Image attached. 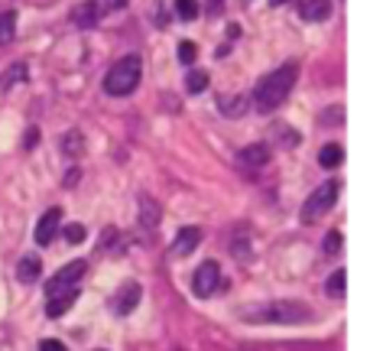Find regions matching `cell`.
<instances>
[{
	"label": "cell",
	"mask_w": 370,
	"mask_h": 351,
	"mask_svg": "<svg viewBox=\"0 0 370 351\" xmlns=\"http://www.w3.org/2000/svg\"><path fill=\"white\" fill-rule=\"evenodd\" d=\"M240 315H244V322H250V325H299V322H309V319H312L309 306L293 303V299L247 306Z\"/></svg>",
	"instance_id": "cell-1"
},
{
	"label": "cell",
	"mask_w": 370,
	"mask_h": 351,
	"mask_svg": "<svg viewBox=\"0 0 370 351\" xmlns=\"http://www.w3.org/2000/svg\"><path fill=\"white\" fill-rule=\"evenodd\" d=\"M295 78H299V66H295V62H286V66H279L276 72L260 78V85H256V91H254L256 111H263V114L266 111H276V107L289 98Z\"/></svg>",
	"instance_id": "cell-2"
},
{
	"label": "cell",
	"mask_w": 370,
	"mask_h": 351,
	"mask_svg": "<svg viewBox=\"0 0 370 351\" xmlns=\"http://www.w3.org/2000/svg\"><path fill=\"white\" fill-rule=\"evenodd\" d=\"M143 78V59L140 56H123L117 59L114 66L107 68L105 75V91L114 98H127L137 91V85H140Z\"/></svg>",
	"instance_id": "cell-3"
},
{
	"label": "cell",
	"mask_w": 370,
	"mask_h": 351,
	"mask_svg": "<svg viewBox=\"0 0 370 351\" xmlns=\"http://www.w3.org/2000/svg\"><path fill=\"white\" fill-rule=\"evenodd\" d=\"M338 189H341V186H338L334 179H328L325 186H318V189H315L312 195L305 199V205H302V225H315V221L322 218L325 211L338 202Z\"/></svg>",
	"instance_id": "cell-4"
},
{
	"label": "cell",
	"mask_w": 370,
	"mask_h": 351,
	"mask_svg": "<svg viewBox=\"0 0 370 351\" xmlns=\"http://www.w3.org/2000/svg\"><path fill=\"white\" fill-rule=\"evenodd\" d=\"M85 270H88V264L85 260H72V264H65L62 270H59L52 280L46 283V293L49 296H59V293H68V290H75V283L85 276Z\"/></svg>",
	"instance_id": "cell-5"
},
{
	"label": "cell",
	"mask_w": 370,
	"mask_h": 351,
	"mask_svg": "<svg viewBox=\"0 0 370 351\" xmlns=\"http://www.w3.org/2000/svg\"><path fill=\"white\" fill-rule=\"evenodd\" d=\"M192 286H195V296H201V299L215 296V290L221 286V267L215 260H205L192 276Z\"/></svg>",
	"instance_id": "cell-6"
},
{
	"label": "cell",
	"mask_w": 370,
	"mask_h": 351,
	"mask_svg": "<svg viewBox=\"0 0 370 351\" xmlns=\"http://www.w3.org/2000/svg\"><path fill=\"white\" fill-rule=\"evenodd\" d=\"M266 163H270V147L266 143H250V147H244L238 153V170H244V172L266 170Z\"/></svg>",
	"instance_id": "cell-7"
},
{
	"label": "cell",
	"mask_w": 370,
	"mask_h": 351,
	"mask_svg": "<svg viewBox=\"0 0 370 351\" xmlns=\"http://www.w3.org/2000/svg\"><path fill=\"white\" fill-rule=\"evenodd\" d=\"M140 296H143L140 283H123L121 290H117V296H114V303H111V309H114L117 315H130L133 309H137V303H140Z\"/></svg>",
	"instance_id": "cell-8"
},
{
	"label": "cell",
	"mask_w": 370,
	"mask_h": 351,
	"mask_svg": "<svg viewBox=\"0 0 370 351\" xmlns=\"http://www.w3.org/2000/svg\"><path fill=\"white\" fill-rule=\"evenodd\" d=\"M59 225H62V209H49L36 225V244L39 247H49L52 237L59 234Z\"/></svg>",
	"instance_id": "cell-9"
},
{
	"label": "cell",
	"mask_w": 370,
	"mask_h": 351,
	"mask_svg": "<svg viewBox=\"0 0 370 351\" xmlns=\"http://www.w3.org/2000/svg\"><path fill=\"white\" fill-rule=\"evenodd\" d=\"M101 13H105V7H101L98 0H85V3H78V7L72 10V23H75V27H95L98 20H101Z\"/></svg>",
	"instance_id": "cell-10"
},
{
	"label": "cell",
	"mask_w": 370,
	"mask_h": 351,
	"mask_svg": "<svg viewBox=\"0 0 370 351\" xmlns=\"http://www.w3.org/2000/svg\"><path fill=\"white\" fill-rule=\"evenodd\" d=\"M201 228H182L179 234H176V244H172V254L176 257H189L195 247L201 244Z\"/></svg>",
	"instance_id": "cell-11"
},
{
	"label": "cell",
	"mask_w": 370,
	"mask_h": 351,
	"mask_svg": "<svg viewBox=\"0 0 370 351\" xmlns=\"http://www.w3.org/2000/svg\"><path fill=\"white\" fill-rule=\"evenodd\" d=\"M299 17L309 20V23H318V20L332 17V0H305L299 7Z\"/></svg>",
	"instance_id": "cell-12"
},
{
	"label": "cell",
	"mask_w": 370,
	"mask_h": 351,
	"mask_svg": "<svg viewBox=\"0 0 370 351\" xmlns=\"http://www.w3.org/2000/svg\"><path fill=\"white\" fill-rule=\"evenodd\" d=\"M78 299V290H68V293H59V296H49L46 303V315L49 319H59L62 313H68L72 309V303Z\"/></svg>",
	"instance_id": "cell-13"
},
{
	"label": "cell",
	"mask_w": 370,
	"mask_h": 351,
	"mask_svg": "<svg viewBox=\"0 0 370 351\" xmlns=\"http://www.w3.org/2000/svg\"><path fill=\"white\" fill-rule=\"evenodd\" d=\"M39 274H43V260L33 257V254L23 257V260L17 264V280H20V283H36Z\"/></svg>",
	"instance_id": "cell-14"
},
{
	"label": "cell",
	"mask_w": 370,
	"mask_h": 351,
	"mask_svg": "<svg viewBox=\"0 0 370 351\" xmlns=\"http://www.w3.org/2000/svg\"><path fill=\"white\" fill-rule=\"evenodd\" d=\"M341 160H344V150L338 147V143H325L322 150H318V163H322L325 170H334Z\"/></svg>",
	"instance_id": "cell-15"
},
{
	"label": "cell",
	"mask_w": 370,
	"mask_h": 351,
	"mask_svg": "<svg viewBox=\"0 0 370 351\" xmlns=\"http://www.w3.org/2000/svg\"><path fill=\"white\" fill-rule=\"evenodd\" d=\"M62 153H65V156H82V153H85V137L78 130H68L65 137H62Z\"/></svg>",
	"instance_id": "cell-16"
},
{
	"label": "cell",
	"mask_w": 370,
	"mask_h": 351,
	"mask_svg": "<svg viewBox=\"0 0 370 351\" xmlns=\"http://www.w3.org/2000/svg\"><path fill=\"white\" fill-rule=\"evenodd\" d=\"M208 88V72H201V68H192L189 75H185V91L189 95H201Z\"/></svg>",
	"instance_id": "cell-17"
},
{
	"label": "cell",
	"mask_w": 370,
	"mask_h": 351,
	"mask_svg": "<svg viewBox=\"0 0 370 351\" xmlns=\"http://www.w3.org/2000/svg\"><path fill=\"white\" fill-rule=\"evenodd\" d=\"M140 209H143V215H140L143 225H146V228H156V221H160V205H156L150 195H140Z\"/></svg>",
	"instance_id": "cell-18"
},
{
	"label": "cell",
	"mask_w": 370,
	"mask_h": 351,
	"mask_svg": "<svg viewBox=\"0 0 370 351\" xmlns=\"http://www.w3.org/2000/svg\"><path fill=\"white\" fill-rule=\"evenodd\" d=\"M13 33H17V13L7 10V13H0V46H7Z\"/></svg>",
	"instance_id": "cell-19"
},
{
	"label": "cell",
	"mask_w": 370,
	"mask_h": 351,
	"mask_svg": "<svg viewBox=\"0 0 370 351\" xmlns=\"http://www.w3.org/2000/svg\"><path fill=\"white\" fill-rule=\"evenodd\" d=\"M221 111L224 117H244L247 114V98H221Z\"/></svg>",
	"instance_id": "cell-20"
},
{
	"label": "cell",
	"mask_w": 370,
	"mask_h": 351,
	"mask_svg": "<svg viewBox=\"0 0 370 351\" xmlns=\"http://www.w3.org/2000/svg\"><path fill=\"white\" fill-rule=\"evenodd\" d=\"M176 17L179 20H195L199 17V0H176Z\"/></svg>",
	"instance_id": "cell-21"
},
{
	"label": "cell",
	"mask_w": 370,
	"mask_h": 351,
	"mask_svg": "<svg viewBox=\"0 0 370 351\" xmlns=\"http://www.w3.org/2000/svg\"><path fill=\"white\" fill-rule=\"evenodd\" d=\"M344 286H348V276H344V270H334L332 280H328V296L341 299V296H344Z\"/></svg>",
	"instance_id": "cell-22"
},
{
	"label": "cell",
	"mask_w": 370,
	"mask_h": 351,
	"mask_svg": "<svg viewBox=\"0 0 370 351\" xmlns=\"http://www.w3.org/2000/svg\"><path fill=\"white\" fill-rule=\"evenodd\" d=\"M195 56H199V46L189 43V39H182V43H179V62H182V66H192Z\"/></svg>",
	"instance_id": "cell-23"
},
{
	"label": "cell",
	"mask_w": 370,
	"mask_h": 351,
	"mask_svg": "<svg viewBox=\"0 0 370 351\" xmlns=\"http://www.w3.org/2000/svg\"><path fill=\"white\" fill-rule=\"evenodd\" d=\"M62 237H65L68 244H82V241H85V225H65Z\"/></svg>",
	"instance_id": "cell-24"
},
{
	"label": "cell",
	"mask_w": 370,
	"mask_h": 351,
	"mask_svg": "<svg viewBox=\"0 0 370 351\" xmlns=\"http://www.w3.org/2000/svg\"><path fill=\"white\" fill-rule=\"evenodd\" d=\"M338 251H341V231H328L325 234V254L334 257Z\"/></svg>",
	"instance_id": "cell-25"
},
{
	"label": "cell",
	"mask_w": 370,
	"mask_h": 351,
	"mask_svg": "<svg viewBox=\"0 0 370 351\" xmlns=\"http://www.w3.org/2000/svg\"><path fill=\"white\" fill-rule=\"evenodd\" d=\"M23 78H26V66H23V62H17L10 72H3V85H13V82H23Z\"/></svg>",
	"instance_id": "cell-26"
},
{
	"label": "cell",
	"mask_w": 370,
	"mask_h": 351,
	"mask_svg": "<svg viewBox=\"0 0 370 351\" xmlns=\"http://www.w3.org/2000/svg\"><path fill=\"white\" fill-rule=\"evenodd\" d=\"M344 121V111L341 107H328V114L322 117V124H341Z\"/></svg>",
	"instance_id": "cell-27"
},
{
	"label": "cell",
	"mask_w": 370,
	"mask_h": 351,
	"mask_svg": "<svg viewBox=\"0 0 370 351\" xmlns=\"http://www.w3.org/2000/svg\"><path fill=\"white\" fill-rule=\"evenodd\" d=\"M117 244V231L114 228H105V234H101V251H107V247Z\"/></svg>",
	"instance_id": "cell-28"
},
{
	"label": "cell",
	"mask_w": 370,
	"mask_h": 351,
	"mask_svg": "<svg viewBox=\"0 0 370 351\" xmlns=\"http://www.w3.org/2000/svg\"><path fill=\"white\" fill-rule=\"evenodd\" d=\"M39 351H68L62 342H56V338H46V342H39Z\"/></svg>",
	"instance_id": "cell-29"
},
{
	"label": "cell",
	"mask_w": 370,
	"mask_h": 351,
	"mask_svg": "<svg viewBox=\"0 0 370 351\" xmlns=\"http://www.w3.org/2000/svg\"><path fill=\"white\" fill-rule=\"evenodd\" d=\"M33 147H39V130H36V127L26 130V150H33Z\"/></svg>",
	"instance_id": "cell-30"
},
{
	"label": "cell",
	"mask_w": 370,
	"mask_h": 351,
	"mask_svg": "<svg viewBox=\"0 0 370 351\" xmlns=\"http://www.w3.org/2000/svg\"><path fill=\"white\" fill-rule=\"evenodd\" d=\"M228 36H231V39H238V36H240V27H238V23H231V27H228Z\"/></svg>",
	"instance_id": "cell-31"
},
{
	"label": "cell",
	"mask_w": 370,
	"mask_h": 351,
	"mask_svg": "<svg viewBox=\"0 0 370 351\" xmlns=\"http://www.w3.org/2000/svg\"><path fill=\"white\" fill-rule=\"evenodd\" d=\"M286 0H270V7H283Z\"/></svg>",
	"instance_id": "cell-32"
},
{
	"label": "cell",
	"mask_w": 370,
	"mask_h": 351,
	"mask_svg": "<svg viewBox=\"0 0 370 351\" xmlns=\"http://www.w3.org/2000/svg\"><path fill=\"white\" fill-rule=\"evenodd\" d=\"M123 3H127V0H111V7H123Z\"/></svg>",
	"instance_id": "cell-33"
},
{
	"label": "cell",
	"mask_w": 370,
	"mask_h": 351,
	"mask_svg": "<svg viewBox=\"0 0 370 351\" xmlns=\"http://www.w3.org/2000/svg\"><path fill=\"white\" fill-rule=\"evenodd\" d=\"M211 3H215V0H211Z\"/></svg>",
	"instance_id": "cell-34"
}]
</instances>
